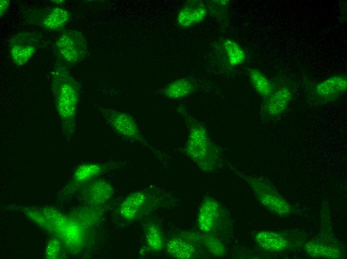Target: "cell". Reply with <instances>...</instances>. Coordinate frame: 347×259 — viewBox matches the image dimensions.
I'll list each match as a JSON object with an SVG mask.
<instances>
[{
  "label": "cell",
  "instance_id": "6da1fadb",
  "mask_svg": "<svg viewBox=\"0 0 347 259\" xmlns=\"http://www.w3.org/2000/svg\"><path fill=\"white\" fill-rule=\"evenodd\" d=\"M51 91L63 134L67 139L71 138L76 131L79 89L77 81L62 62H57L53 70Z\"/></svg>",
  "mask_w": 347,
  "mask_h": 259
},
{
  "label": "cell",
  "instance_id": "7a4b0ae2",
  "mask_svg": "<svg viewBox=\"0 0 347 259\" xmlns=\"http://www.w3.org/2000/svg\"><path fill=\"white\" fill-rule=\"evenodd\" d=\"M55 47L62 60L68 64H76L88 53L84 35L75 29L63 31L55 42Z\"/></svg>",
  "mask_w": 347,
  "mask_h": 259
},
{
  "label": "cell",
  "instance_id": "3957f363",
  "mask_svg": "<svg viewBox=\"0 0 347 259\" xmlns=\"http://www.w3.org/2000/svg\"><path fill=\"white\" fill-rule=\"evenodd\" d=\"M96 107L116 133L127 139L145 142L138 125L130 115L99 105Z\"/></svg>",
  "mask_w": 347,
  "mask_h": 259
},
{
  "label": "cell",
  "instance_id": "277c9868",
  "mask_svg": "<svg viewBox=\"0 0 347 259\" xmlns=\"http://www.w3.org/2000/svg\"><path fill=\"white\" fill-rule=\"evenodd\" d=\"M71 13L67 9L55 6L30 11L27 18L30 23L48 32L61 30L69 21Z\"/></svg>",
  "mask_w": 347,
  "mask_h": 259
},
{
  "label": "cell",
  "instance_id": "5b68a950",
  "mask_svg": "<svg viewBox=\"0 0 347 259\" xmlns=\"http://www.w3.org/2000/svg\"><path fill=\"white\" fill-rule=\"evenodd\" d=\"M40 41L39 34L21 32L13 35L8 42L9 54L16 66L26 64L37 51Z\"/></svg>",
  "mask_w": 347,
  "mask_h": 259
},
{
  "label": "cell",
  "instance_id": "8992f818",
  "mask_svg": "<svg viewBox=\"0 0 347 259\" xmlns=\"http://www.w3.org/2000/svg\"><path fill=\"white\" fill-rule=\"evenodd\" d=\"M221 218L222 212L218 202L207 197L201 203L198 211V228L203 233L211 234L218 229Z\"/></svg>",
  "mask_w": 347,
  "mask_h": 259
},
{
  "label": "cell",
  "instance_id": "52a82bcc",
  "mask_svg": "<svg viewBox=\"0 0 347 259\" xmlns=\"http://www.w3.org/2000/svg\"><path fill=\"white\" fill-rule=\"evenodd\" d=\"M347 89L346 77L334 75L319 83L314 88V97L317 102L327 103L339 98Z\"/></svg>",
  "mask_w": 347,
  "mask_h": 259
},
{
  "label": "cell",
  "instance_id": "ba28073f",
  "mask_svg": "<svg viewBox=\"0 0 347 259\" xmlns=\"http://www.w3.org/2000/svg\"><path fill=\"white\" fill-rule=\"evenodd\" d=\"M252 186L260 202L268 210L281 215L290 213V205L269 185L257 181Z\"/></svg>",
  "mask_w": 347,
  "mask_h": 259
},
{
  "label": "cell",
  "instance_id": "9c48e42d",
  "mask_svg": "<svg viewBox=\"0 0 347 259\" xmlns=\"http://www.w3.org/2000/svg\"><path fill=\"white\" fill-rule=\"evenodd\" d=\"M149 197L141 191H134L128 195L120 207L121 216L128 221H134L143 215L149 205Z\"/></svg>",
  "mask_w": 347,
  "mask_h": 259
},
{
  "label": "cell",
  "instance_id": "30bf717a",
  "mask_svg": "<svg viewBox=\"0 0 347 259\" xmlns=\"http://www.w3.org/2000/svg\"><path fill=\"white\" fill-rule=\"evenodd\" d=\"M207 11L206 6L203 1H188L179 11L177 23L182 28L191 27L202 21L205 17Z\"/></svg>",
  "mask_w": 347,
  "mask_h": 259
},
{
  "label": "cell",
  "instance_id": "8fae6325",
  "mask_svg": "<svg viewBox=\"0 0 347 259\" xmlns=\"http://www.w3.org/2000/svg\"><path fill=\"white\" fill-rule=\"evenodd\" d=\"M258 245L264 250L279 252L287 249L290 241L283 234L263 231L259 232L255 237Z\"/></svg>",
  "mask_w": 347,
  "mask_h": 259
},
{
  "label": "cell",
  "instance_id": "7c38bea8",
  "mask_svg": "<svg viewBox=\"0 0 347 259\" xmlns=\"http://www.w3.org/2000/svg\"><path fill=\"white\" fill-rule=\"evenodd\" d=\"M265 105L264 110L270 116L277 117L287 108L292 98L290 90L283 87L269 95Z\"/></svg>",
  "mask_w": 347,
  "mask_h": 259
},
{
  "label": "cell",
  "instance_id": "4fadbf2b",
  "mask_svg": "<svg viewBox=\"0 0 347 259\" xmlns=\"http://www.w3.org/2000/svg\"><path fill=\"white\" fill-rule=\"evenodd\" d=\"M195 244L184 236L170 239L166 244L167 253L172 257L180 259H189L196 256Z\"/></svg>",
  "mask_w": 347,
  "mask_h": 259
},
{
  "label": "cell",
  "instance_id": "5bb4252c",
  "mask_svg": "<svg viewBox=\"0 0 347 259\" xmlns=\"http://www.w3.org/2000/svg\"><path fill=\"white\" fill-rule=\"evenodd\" d=\"M195 244L199 243L206 248L212 254L216 256H222L225 253V249L221 242L211 234H192L185 236Z\"/></svg>",
  "mask_w": 347,
  "mask_h": 259
},
{
  "label": "cell",
  "instance_id": "9a60e30c",
  "mask_svg": "<svg viewBox=\"0 0 347 259\" xmlns=\"http://www.w3.org/2000/svg\"><path fill=\"white\" fill-rule=\"evenodd\" d=\"M306 250L311 256L325 258H341L342 252L337 247L319 242L309 243Z\"/></svg>",
  "mask_w": 347,
  "mask_h": 259
},
{
  "label": "cell",
  "instance_id": "2e32d148",
  "mask_svg": "<svg viewBox=\"0 0 347 259\" xmlns=\"http://www.w3.org/2000/svg\"><path fill=\"white\" fill-rule=\"evenodd\" d=\"M146 240L149 248L154 252H158L164 245V237L159 226L154 223L149 224L146 229Z\"/></svg>",
  "mask_w": 347,
  "mask_h": 259
},
{
  "label": "cell",
  "instance_id": "e0dca14e",
  "mask_svg": "<svg viewBox=\"0 0 347 259\" xmlns=\"http://www.w3.org/2000/svg\"><path fill=\"white\" fill-rule=\"evenodd\" d=\"M223 47L231 66L241 64L245 61L246 55L243 49L233 40L230 38L224 39Z\"/></svg>",
  "mask_w": 347,
  "mask_h": 259
},
{
  "label": "cell",
  "instance_id": "ac0fdd59",
  "mask_svg": "<svg viewBox=\"0 0 347 259\" xmlns=\"http://www.w3.org/2000/svg\"><path fill=\"white\" fill-rule=\"evenodd\" d=\"M193 85L187 79L177 80L170 84L165 90V94L173 99L181 98L188 95L192 90Z\"/></svg>",
  "mask_w": 347,
  "mask_h": 259
},
{
  "label": "cell",
  "instance_id": "d6986e66",
  "mask_svg": "<svg viewBox=\"0 0 347 259\" xmlns=\"http://www.w3.org/2000/svg\"><path fill=\"white\" fill-rule=\"evenodd\" d=\"M249 75L251 82L259 94L268 96L272 93V86L262 73L257 69H252L249 71Z\"/></svg>",
  "mask_w": 347,
  "mask_h": 259
},
{
  "label": "cell",
  "instance_id": "ffe728a7",
  "mask_svg": "<svg viewBox=\"0 0 347 259\" xmlns=\"http://www.w3.org/2000/svg\"><path fill=\"white\" fill-rule=\"evenodd\" d=\"M103 170L102 166L97 164H87L80 167L77 170L75 178L80 181L90 179L99 174Z\"/></svg>",
  "mask_w": 347,
  "mask_h": 259
},
{
  "label": "cell",
  "instance_id": "44dd1931",
  "mask_svg": "<svg viewBox=\"0 0 347 259\" xmlns=\"http://www.w3.org/2000/svg\"><path fill=\"white\" fill-rule=\"evenodd\" d=\"M10 4L9 0H0V17H2L6 13Z\"/></svg>",
  "mask_w": 347,
  "mask_h": 259
}]
</instances>
